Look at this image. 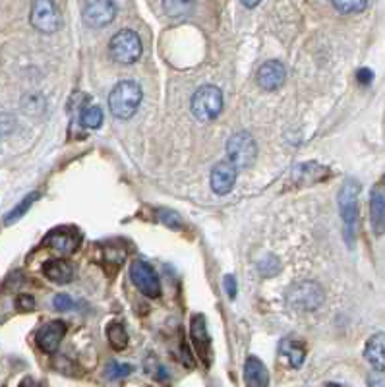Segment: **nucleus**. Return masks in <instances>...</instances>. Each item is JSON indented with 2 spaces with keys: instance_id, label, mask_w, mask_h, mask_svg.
Wrapping results in <instances>:
<instances>
[{
  "instance_id": "5701e85b",
  "label": "nucleus",
  "mask_w": 385,
  "mask_h": 387,
  "mask_svg": "<svg viewBox=\"0 0 385 387\" xmlns=\"http://www.w3.org/2000/svg\"><path fill=\"white\" fill-rule=\"evenodd\" d=\"M339 14H358L362 10L368 8V2L366 0H337L331 4Z\"/></svg>"
},
{
  "instance_id": "4be33fe9",
  "label": "nucleus",
  "mask_w": 385,
  "mask_h": 387,
  "mask_svg": "<svg viewBox=\"0 0 385 387\" xmlns=\"http://www.w3.org/2000/svg\"><path fill=\"white\" fill-rule=\"evenodd\" d=\"M283 350L286 352V358L290 362L293 368H300L304 364V358H306V350L300 343H295V341H285L283 343Z\"/></svg>"
},
{
  "instance_id": "423d86ee",
  "label": "nucleus",
  "mask_w": 385,
  "mask_h": 387,
  "mask_svg": "<svg viewBox=\"0 0 385 387\" xmlns=\"http://www.w3.org/2000/svg\"><path fill=\"white\" fill-rule=\"evenodd\" d=\"M110 57L120 64H132L141 57V41L139 35L132 29H120L115 33L109 43Z\"/></svg>"
},
{
  "instance_id": "f3484780",
  "label": "nucleus",
  "mask_w": 385,
  "mask_h": 387,
  "mask_svg": "<svg viewBox=\"0 0 385 387\" xmlns=\"http://www.w3.org/2000/svg\"><path fill=\"white\" fill-rule=\"evenodd\" d=\"M43 273H45V277L52 283H57V285H66L70 281L74 279V267H72V263L66 260H47L43 263Z\"/></svg>"
},
{
  "instance_id": "6ab92c4d",
  "label": "nucleus",
  "mask_w": 385,
  "mask_h": 387,
  "mask_svg": "<svg viewBox=\"0 0 385 387\" xmlns=\"http://www.w3.org/2000/svg\"><path fill=\"white\" fill-rule=\"evenodd\" d=\"M107 339H109L110 347L115 350H124L128 347V333H126L124 325L119 323V321H110L107 325Z\"/></svg>"
},
{
  "instance_id": "20e7f679",
  "label": "nucleus",
  "mask_w": 385,
  "mask_h": 387,
  "mask_svg": "<svg viewBox=\"0 0 385 387\" xmlns=\"http://www.w3.org/2000/svg\"><path fill=\"white\" fill-rule=\"evenodd\" d=\"M286 302L288 306L302 312H312L322 306L324 302V290L314 281H298L290 285L286 290Z\"/></svg>"
},
{
  "instance_id": "393cba45",
  "label": "nucleus",
  "mask_w": 385,
  "mask_h": 387,
  "mask_svg": "<svg viewBox=\"0 0 385 387\" xmlns=\"http://www.w3.org/2000/svg\"><path fill=\"white\" fill-rule=\"evenodd\" d=\"M157 219L161 223H165L170 229H180L182 227V219L177 211H170V209H159Z\"/></svg>"
},
{
  "instance_id": "39448f33",
  "label": "nucleus",
  "mask_w": 385,
  "mask_h": 387,
  "mask_svg": "<svg viewBox=\"0 0 385 387\" xmlns=\"http://www.w3.org/2000/svg\"><path fill=\"white\" fill-rule=\"evenodd\" d=\"M228 163L235 169H248L256 163L257 145L256 140L248 132H237L227 140Z\"/></svg>"
},
{
  "instance_id": "a878e982",
  "label": "nucleus",
  "mask_w": 385,
  "mask_h": 387,
  "mask_svg": "<svg viewBox=\"0 0 385 387\" xmlns=\"http://www.w3.org/2000/svg\"><path fill=\"white\" fill-rule=\"evenodd\" d=\"M163 6L167 10L168 16H180V14H184V10L194 8V2H165Z\"/></svg>"
},
{
  "instance_id": "0eeeda50",
  "label": "nucleus",
  "mask_w": 385,
  "mask_h": 387,
  "mask_svg": "<svg viewBox=\"0 0 385 387\" xmlns=\"http://www.w3.org/2000/svg\"><path fill=\"white\" fill-rule=\"evenodd\" d=\"M130 277L132 283L139 289L141 294H146L149 299H157L161 294V283L155 270L149 265L148 261L144 260H134L130 265Z\"/></svg>"
},
{
  "instance_id": "7ed1b4c3",
  "label": "nucleus",
  "mask_w": 385,
  "mask_h": 387,
  "mask_svg": "<svg viewBox=\"0 0 385 387\" xmlns=\"http://www.w3.org/2000/svg\"><path fill=\"white\" fill-rule=\"evenodd\" d=\"M192 115L199 122H211L223 113V91L217 86H201L192 95Z\"/></svg>"
},
{
  "instance_id": "f03ea898",
  "label": "nucleus",
  "mask_w": 385,
  "mask_h": 387,
  "mask_svg": "<svg viewBox=\"0 0 385 387\" xmlns=\"http://www.w3.org/2000/svg\"><path fill=\"white\" fill-rule=\"evenodd\" d=\"M141 87L132 79H124L119 82L117 86L112 87L109 95V106L110 113L115 118L120 120H128L132 116L136 115L139 103H141Z\"/></svg>"
},
{
  "instance_id": "9d476101",
  "label": "nucleus",
  "mask_w": 385,
  "mask_h": 387,
  "mask_svg": "<svg viewBox=\"0 0 385 387\" xmlns=\"http://www.w3.org/2000/svg\"><path fill=\"white\" fill-rule=\"evenodd\" d=\"M117 16V4L110 0H101V2H88L83 4V21L91 28H103L109 26Z\"/></svg>"
},
{
  "instance_id": "f8f14e48",
  "label": "nucleus",
  "mask_w": 385,
  "mask_h": 387,
  "mask_svg": "<svg viewBox=\"0 0 385 387\" xmlns=\"http://www.w3.org/2000/svg\"><path fill=\"white\" fill-rule=\"evenodd\" d=\"M64 335H66V323L62 319H55V321L45 323L37 331V345L43 352L52 355V352L59 350L60 341L64 339Z\"/></svg>"
},
{
  "instance_id": "dca6fc26",
  "label": "nucleus",
  "mask_w": 385,
  "mask_h": 387,
  "mask_svg": "<svg viewBox=\"0 0 385 387\" xmlns=\"http://www.w3.org/2000/svg\"><path fill=\"white\" fill-rule=\"evenodd\" d=\"M244 381H246L248 387H269V372L259 358H246V362H244Z\"/></svg>"
},
{
  "instance_id": "2eb2a0df",
  "label": "nucleus",
  "mask_w": 385,
  "mask_h": 387,
  "mask_svg": "<svg viewBox=\"0 0 385 387\" xmlns=\"http://www.w3.org/2000/svg\"><path fill=\"white\" fill-rule=\"evenodd\" d=\"M209 182H211V190L217 194V196H225L237 182V169L230 163H217L211 169V176H209Z\"/></svg>"
},
{
  "instance_id": "f257e3e1",
  "label": "nucleus",
  "mask_w": 385,
  "mask_h": 387,
  "mask_svg": "<svg viewBox=\"0 0 385 387\" xmlns=\"http://www.w3.org/2000/svg\"><path fill=\"white\" fill-rule=\"evenodd\" d=\"M358 194L360 182L355 178H346L345 184L339 190V213L343 221V236L348 248H353L356 242V229H358Z\"/></svg>"
},
{
  "instance_id": "1a4fd4ad",
  "label": "nucleus",
  "mask_w": 385,
  "mask_h": 387,
  "mask_svg": "<svg viewBox=\"0 0 385 387\" xmlns=\"http://www.w3.org/2000/svg\"><path fill=\"white\" fill-rule=\"evenodd\" d=\"M81 244V232L76 227H59L43 238V246H47L50 250H55L57 254L68 256L72 252L78 250V246Z\"/></svg>"
},
{
  "instance_id": "7c9ffc66",
  "label": "nucleus",
  "mask_w": 385,
  "mask_h": 387,
  "mask_svg": "<svg viewBox=\"0 0 385 387\" xmlns=\"http://www.w3.org/2000/svg\"><path fill=\"white\" fill-rule=\"evenodd\" d=\"M223 285H225V290L228 292V296L235 299L237 296V279H235V275H227L225 281H223Z\"/></svg>"
},
{
  "instance_id": "2f4dec72",
  "label": "nucleus",
  "mask_w": 385,
  "mask_h": 387,
  "mask_svg": "<svg viewBox=\"0 0 385 387\" xmlns=\"http://www.w3.org/2000/svg\"><path fill=\"white\" fill-rule=\"evenodd\" d=\"M242 6H246V8H257L259 2H242Z\"/></svg>"
},
{
  "instance_id": "412c9836",
  "label": "nucleus",
  "mask_w": 385,
  "mask_h": 387,
  "mask_svg": "<svg viewBox=\"0 0 385 387\" xmlns=\"http://www.w3.org/2000/svg\"><path fill=\"white\" fill-rule=\"evenodd\" d=\"M79 120H81V124L86 126V128L97 130V128L103 124V111H101V106H83V111H81V115H79Z\"/></svg>"
},
{
  "instance_id": "bb28decb",
  "label": "nucleus",
  "mask_w": 385,
  "mask_h": 387,
  "mask_svg": "<svg viewBox=\"0 0 385 387\" xmlns=\"http://www.w3.org/2000/svg\"><path fill=\"white\" fill-rule=\"evenodd\" d=\"M52 306H55V310H60V312H64V310H70L72 306H74V300L70 299L68 294L60 292V294H57V296L52 299Z\"/></svg>"
},
{
  "instance_id": "6e6552de",
  "label": "nucleus",
  "mask_w": 385,
  "mask_h": 387,
  "mask_svg": "<svg viewBox=\"0 0 385 387\" xmlns=\"http://www.w3.org/2000/svg\"><path fill=\"white\" fill-rule=\"evenodd\" d=\"M31 26L41 33H55L60 28V14L55 2L37 0L31 4Z\"/></svg>"
},
{
  "instance_id": "c756f323",
  "label": "nucleus",
  "mask_w": 385,
  "mask_h": 387,
  "mask_svg": "<svg viewBox=\"0 0 385 387\" xmlns=\"http://www.w3.org/2000/svg\"><path fill=\"white\" fill-rule=\"evenodd\" d=\"M16 306L20 310H33L35 308V300L30 294H21L20 299L16 300Z\"/></svg>"
},
{
  "instance_id": "a211bd4d",
  "label": "nucleus",
  "mask_w": 385,
  "mask_h": 387,
  "mask_svg": "<svg viewBox=\"0 0 385 387\" xmlns=\"http://www.w3.org/2000/svg\"><path fill=\"white\" fill-rule=\"evenodd\" d=\"M364 358L370 366L377 372H385V335L375 333L374 337L368 339L364 347Z\"/></svg>"
},
{
  "instance_id": "9b49d317",
  "label": "nucleus",
  "mask_w": 385,
  "mask_h": 387,
  "mask_svg": "<svg viewBox=\"0 0 385 387\" xmlns=\"http://www.w3.org/2000/svg\"><path fill=\"white\" fill-rule=\"evenodd\" d=\"M190 335H192V345L196 348L198 357L201 362L209 366V355H211V337L208 333V325H206V318L201 314L192 316L190 321Z\"/></svg>"
},
{
  "instance_id": "cd10ccee",
  "label": "nucleus",
  "mask_w": 385,
  "mask_h": 387,
  "mask_svg": "<svg viewBox=\"0 0 385 387\" xmlns=\"http://www.w3.org/2000/svg\"><path fill=\"white\" fill-rule=\"evenodd\" d=\"M356 79H358V84L368 86V84H372V79H374V72H372L370 68H360V70L356 72Z\"/></svg>"
},
{
  "instance_id": "aec40b11",
  "label": "nucleus",
  "mask_w": 385,
  "mask_h": 387,
  "mask_svg": "<svg viewBox=\"0 0 385 387\" xmlns=\"http://www.w3.org/2000/svg\"><path fill=\"white\" fill-rule=\"evenodd\" d=\"M37 198H39V192L28 194V196H26V198H23V200H21V202L18 203V205H16V207H14L10 213H8V215H6V219H4V225H12V223H16L18 219H21V217H23L26 213L30 211V207L33 205V202H35Z\"/></svg>"
},
{
  "instance_id": "c85d7f7f",
  "label": "nucleus",
  "mask_w": 385,
  "mask_h": 387,
  "mask_svg": "<svg viewBox=\"0 0 385 387\" xmlns=\"http://www.w3.org/2000/svg\"><path fill=\"white\" fill-rule=\"evenodd\" d=\"M12 128H14V116L0 115V135L8 134Z\"/></svg>"
},
{
  "instance_id": "473e14b6",
  "label": "nucleus",
  "mask_w": 385,
  "mask_h": 387,
  "mask_svg": "<svg viewBox=\"0 0 385 387\" xmlns=\"http://www.w3.org/2000/svg\"><path fill=\"white\" fill-rule=\"evenodd\" d=\"M326 387H341V386H339V384H327Z\"/></svg>"
},
{
  "instance_id": "b1692460",
  "label": "nucleus",
  "mask_w": 385,
  "mask_h": 387,
  "mask_svg": "<svg viewBox=\"0 0 385 387\" xmlns=\"http://www.w3.org/2000/svg\"><path fill=\"white\" fill-rule=\"evenodd\" d=\"M134 372V368L130 364H122V362H110L107 370H105V376L109 379H122V377L130 376Z\"/></svg>"
},
{
  "instance_id": "4468645a",
  "label": "nucleus",
  "mask_w": 385,
  "mask_h": 387,
  "mask_svg": "<svg viewBox=\"0 0 385 387\" xmlns=\"http://www.w3.org/2000/svg\"><path fill=\"white\" fill-rule=\"evenodd\" d=\"M370 223L372 231L382 236L385 232V184H375L370 192Z\"/></svg>"
},
{
  "instance_id": "ddd939ff",
  "label": "nucleus",
  "mask_w": 385,
  "mask_h": 387,
  "mask_svg": "<svg viewBox=\"0 0 385 387\" xmlns=\"http://www.w3.org/2000/svg\"><path fill=\"white\" fill-rule=\"evenodd\" d=\"M286 70L279 60H267L261 66L257 68V86L266 91H275L279 87L285 84Z\"/></svg>"
}]
</instances>
